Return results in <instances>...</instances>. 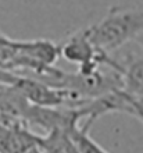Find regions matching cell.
<instances>
[{"mask_svg":"<svg viewBox=\"0 0 143 153\" xmlns=\"http://www.w3.org/2000/svg\"><path fill=\"white\" fill-rule=\"evenodd\" d=\"M87 31L100 52H118L143 35V4L113 6L99 22L87 27Z\"/></svg>","mask_w":143,"mask_h":153,"instance_id":"1","label":"cell"},{"mask_svg":"<svg viewBox=\"0 0 143 153\" xmlns=\"http://www.w3.org/2000/svg\"><path fill=\"white\" fill-rule=\"evenodd\" d=\"M121 65L122 91L133 99L143 96V46L135 42V46L125 53L121 50L113 53Z\"/></svg>","mask_w":143,"mask_h":153,"instance_id":"2","label":"cell"},{"mask_svg":"<svg viewBox=\"0 0 143 153\" xmlns=\"http://www.w3.org/2000/svg\"><path fill=\"white\" fill-rule=\"evenodd\" d=\"M135 42H138V43H139V45H142V46H143V35H142V36H139V38H138V39H136Z\"/></svg>","mask_w":143,"mask_h":153,"instance_id":"3","label":"cell"}]
</instances>
